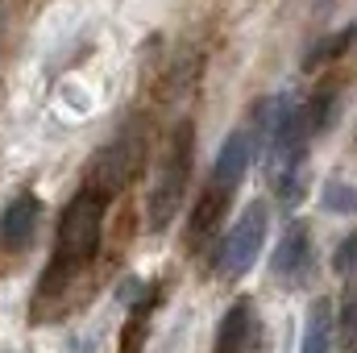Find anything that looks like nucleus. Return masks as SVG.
I'll list each match as a JSON object with an SVG mask.
<instances>
[{
	"mask_svg": "<svg viewBox=\"0 0 357 353\" xmlns=\"http://www.w3.org/2000/svg\"><path fill=\"white\" fill-rule=\"evenodd\" d=\"M104 208H108V191H100L96 183H88L67 204L59 220V270L91 262V254L100 250V233H104Z\"/></svg>",
	"mask_w": 357,
	"mask_h": 353,
	"instance_id": "f257e3e1",
	"label": "nucleus"
},
{
	"mask_svg": "<svg viewBox=\"0 0 357 353\" xmlns=\"http://www.w3.org/2000/svg\"><path fill=\"white\" fill-rule=\"evenodd\" d=\"M191 125L175 129L171 137V150L158 167V179L150 187V229L162 233L171 229V220L178 216V200H183V187H187V175H191Z\"/></svg>",
	"mask_w": 357,
	"mask_h": 353,
	"instance_id": "f03ea898",
	"label": "nucleus"
},
{
	"mask_svg": "<svg viewBox=\"0 0 357 353\" xmlns=\"http://www.w3.org/2000/svg\"><path fill=\"white\" fill-rule=\"evenodd\" d=\"M262 246H266V204H250L241 212V220L229 229L225 246H220V270L233 274V278L245 274L250 266L258 262Z\"/></svg>",
	"mask_w": 357,
	"mask_h": 353,
	"instance_id": "7ed1b4c3",
	"label": "nucleus"
},
{
	"mask_svg": "<svg viewBox=\"0 0 357 353\" xmlns=\"http://www.w3.org/2000/svg\"><path fill=\"white\" fill-rule=\"evenodd\" d=\"M250 163H254V133H245V129H233V133L225 137L220 154H216V167H212L216 191H220V195H229V191H233V187L245 179Z\"/></svg>",
	"mask_w": 357,
	"mask_h": 353,
	"instance_id": "20e7f679",
	"label": "nucleus"
},
{
	"mask_svg": "<svg viewBox=\"0 0 357 353\" xmlns=\"http://www.w3.org/2000/svg\"><path fill=\"white\" fill-rule=\"evenodd\" d=\"M33 229H38V200L29 191L13 195V204L0 212V246L4 250H21V246H29Z\"/></svg>",
	"mask_w": 357,
	"mask_h": 353,
	"instance_id": "39448f33",
	"label": "nucleus"
},
{
	"mask_svg": "<svg viewBox=\"0 0 357 353\" xmlns=\"http://www.w3.org/2000/svg\"><path fill=\"white\" fill-rule=\"evenodd\" d=\"M312 258V233H307V225L303 220H295L287 233H282V241H278V250H274V274L278 278H295L303 266Z\"/></svg>",
	"mask_w": 357,
	"mask_h": 353,
	"instance_id": "423d86ee",
	"label": "nucleus"
},
{
	"mask_svg": "<svg viewBox=\"0 0 357 353\" xmlns=\"http://www.w3.org/2000/svg\"><path fill=\"white\" fill-rule=\"evenodd\" d=\"M250 324H254V308L241 299L225 312L220 329H216V353H241L250 341Z\"/></svg>",
	"mask_w": 357,
	"mask_h": 353,
	"instance_id": "0eeeda50",
	"label": "nucleus"
},
{
	"mask_svg": "<svg viewBox=\"0 0 357 353\" xmlns=\"http://www.w3.org/2000/svg\"><path fill=\"white\" fill-rule=\"evenodd\" d=\"M328 350H333V303L316 299L307 308V320H303V345H299V353H328Z\"/></svg>",
	"mask_w": 357,
	"mask_h": 353,
	"instance_id": "6e6552de",
	"label": "nucleus"
},
{
	"mask_svg": "<svg viewBox=\"0 0 357 353\" xmlns=\"http://www.w3.org/2000/svg\"><path fill=\"white\" fill-rule=\"evenodd\" d=\"M324 208H328V212H357V187L333 179V183L324 187Z\"/></svg>",
	"mask_w": 357,
	"mask_h": 353,
	"instance_id": "1a4fd4ad",
	"label": "nucleus"
},
{
	"mask_svg": "<svg viewBox=\"0 0 357 353\" xmlns=\"http://www.w3.org/2000/svg\"><path fill=\"white\" fill-rule=\"evenodd\" d=\"M354 266H357V233L341 246V254H337V270H341V274H349Z\"/></svg>",
	"mask_w": 357,
	"mask_h": 353,
	"instance_id": "9d476101",
	"label": "nucleus"
},
{
	"mask_svg": "<svg viewBox=\"0 0 357 353\" xmlns=\"http://www.w3.org/2000/svg\"><path fill=\"white\" fill-rule=\"evenodd\" d=\"M345 345L357 353V303L345 308Z\"/></svg>",
	"mask_w": 357,
	"mask_h": 353,
	"instance_id": "9b49d317",
	"label": "nucleus"
},
{
	"mask_svg": "<svg viewBox=\"0 0 357 353\" xmlns=\"http://www.w3.org/2000/svg\"><path fill=\"white\" fill-rule=\"evenodd\" d=\"M0 21H4V0H0Z\"/></svg>",
	"mask_w": 357,
	"mask_h": 353,
	"instance_id": "f8f14e48",
	"label": "nucleus"
}]
</instances>
